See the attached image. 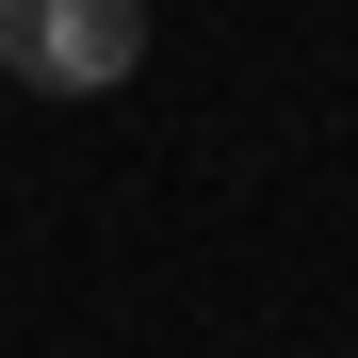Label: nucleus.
<instances>
[{
    "instance_id": "f257e3e1",
    "label": "nucleus",
    "mask_w": 358,
    "mask_h": 358,
    "mask_svg": "<svg viewBox=\"0 0 358 358\" xmlns=\"http://www.w3.org/2000/svg\"><path fill=\"white\" fill-rule=\"evenodd\" d=\"M131 66H147V0H0V82L114 98Z\"/></svg>"
}]
</instances>
